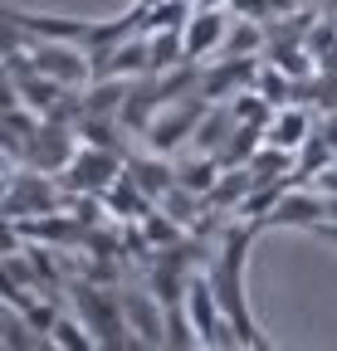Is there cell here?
Returning a JSON list of instances; mask_svg holds the SVG:
<instances>
[{"label": "cell", "mask_w": 337, "mask_h": 351, "mask_svg": "<svg viewBox=\"0 0 337 351\" xmlns=\"http://www.w3.org/2000/svg\"><path fill=\"white\" fill-rule=\"evenodd\" d=\"M255 88L274 103V108H283V103H293V93H299V78H288L279 64H259V78H255Z\"/></svg>", "instance_id": "27"}, {"label": "cell", "mask_w": 337, "mask_h": 351, "mask_svg": "<svg viewBox=\"0 0 337 351\" xmlns=\"http://www.w3.org/2000/svg\"><path fill=\"white\" fill-rule=\"evenodd\" d=\"M69 298H73V313L89 322V332L98 337L103 351H128L132 346V332H128V317H122V293L117 288H108L98 278H73Z\"/></svg>", "instance_id": "3"}, {"label": "cell", "mask_w": 337, "mask_h": 351, "mask_svg": "<svg viewBox=\"0 0 337 351\" xmlns=\"http://www.w3.org/2000/svg\"><path fill=\"white\" fill-rule=\"evenodd\" d=\"M255 78H259V54H225L220 64L200 69V93L210 103H230L235 93L255 88Z\"/></svg>", "instance_id": "8"}, {"label": "cell", "mask_w": 337, "mask_h": 351, "mask_svg": "<svg viewBox=\"0 0 337 351\" xmlns=\"http://www.w3.org/2000/svg\"><path fill=\"white\" fill-rule=\"evenodd\" d=\"M230 10H235V15H255V20H264V0H230Z\"/></svg>", "instance_id": "29"}, {"label": "cell", "mask_w": 337, "mask_h": 351, "mask_svg": "<svg viewBox=\"0 0 337 351\" xmlns=\"http://www.w3.org/2000/svg\"><path fill=\"white\" fill-rule=\"evenodd\" d=\"M327 166H337V147L323 137V132H313V137L299 147V171L293 176H299V186H303V181H318Z\"/></svg>", "instance_id": "21"}, {"label": "cell", "mask_w": 337, "mask_h": 351, "mask_svg": "<svg viewBox=\"0 0 337 351\" xmlns=\"http://www.w3.org/2000/svg\"><path fill=\"white\" fill-rule=\"evenodd\" d=\"M249 171H255V181H279V176H293V171H299V152H288V147H274V142L264 137V147L255 152Z\"/></svg>", "instance_id": "22"}, {"label": "cell", "mask_w": 337, "mask_h": 351, "mask_svg": "<svg viewBox=\"0 0 337 351\" xmlns=\"http://www.w3.org/2000/svg\"><path fill=\"white\" fill-rule=\"evenodd\" d=\"M249 191H255V171H249V166H225V176L216 181V191L205 195V210L210 215H230V210L240 215V205H244Z\"/></svg>", "instance_id": "15"}, {"label": "cell", "mask_w": 337, "mask_h": 351, "mask_svg": "<svg viewBox=\"0 0 337 351\" xmlns=\"http://www.w3.org/2000/svg\"><path fill=\"white\" fill-rule=\"evenodd\" d=\"M308 54L318 69H337V15H318L308 29Z\"/></svg>", "instance_id": "25"}, {"label": "cell", "mask_w": 337, "mask_h": 351, "mask_svg": "<svg viewBox=\"0 0 337 351\" xmlns=\"http://www.w3.org/2000/svg\"><path fill=\"white\" fill-rule=\"evenodd\" d=\"M225 176V161L216 156V152H191L186 161H176V186H186V191H196L200 200L216 191V181Z\"/></svg>", "instance_id": "16"}, {"label": "cell", "mask_w": 337, "mask_h": 351, "mask_svg": "<svg viewBox=\"0 0 337 351\" xmlns=\"http://www.w3.org/2000/svg\"><path fill=\"white\" fill-rule=\"evenodd\" d=\"M122 317H128L132 346H166V302L147 293H122Z\"/></svg>", "instance_id": "10"}, {"label": "cell", "mask_w": 337, "mask_h": 351, "mask_svg": "<svg viewBox=\"0 0 337 351\" xmlns=\"http://www.w3.org/2000/svg\"><path fill=\"white\" fill-rule=\"evenodd\" d=\"M318 132H323V137L337 147V108H332V112H323V127H318Z\"/></svg>", "instance_id": "30"}, {"label": "cell", "mask_w": 337, "mask_h": 351, "mask_svg": "<svg viewBox=\"0 0 337 351\" xmlns=\"http://www.w3.org/2000/svg\"><path fill=\"white\" fill-rule=\"evenodd\" d=\"M166 346H172V351H196V346H205V341H200L196 317L186 313V302L166 307Z\"/></svg>", "instance_id": "26"}, {"label": "cell", "mask_w": 337, "mask_h": 351, "mask_svg": "<svg viewBox=\"0 0 337 351\" xmlns=\"http://www.w3.org/2000/svg\"><path fill=\"white\" fill-rule=\"evenodd\" d=\"M152 205H156V200H152V195H147V191L132 181L128 171H122L117 181L103 191V210H108V219H117V225H128V219H142Z\"/></svg>", "instance_id": "12"}, {"label": "cell", "mask_w": 337, "mask_h": 351, "mask_svg": "<svg viewBox=\"0 0 337 351\" xmlns=\"http://www.w3.org/2000/svg\"><path fill=\"white\" fill-rule=\"evenodd\" d=\"M269 49V29L255 15H235L230 20V39H225V54H264Z\"/></svg>", "instance_id": "19"}, {"label": "cell", "mask_w": 337, "mask_h": 351, "mask_svg": "<svg viewBox=\"0 0 337 351\" xmlns=\"http://www.w3.org/2000/svg\"><path fill=\"white\" fill-rule=\"evenodd\" d=\"M313 234H318V239H327V244H337V219H323Z\"/></svg>", "instance_id": "31"}, {"label": "cell", "mask_w": 337, "mask_h": 351, "mask_svg": "<svg viewBox=\"0 0 337 351\" xmlns=\"http://www.w3.org/2000/svg\"><path fill=\"white\" fill-rule=\"evenodd\" d=\"M49 346L54 351H98V337L89 332L78 313H59V322L49 327Z\"/></svg>", "instance_id": "18"}, {"label": "cell", "mask_w": 337, "mask_h": 351, "mask_svg": "<svg viewBox=\"0 0 337 351\" xmlns=\"http://www.w3.org/2000/svg\"><path fill=\"white\" fill-rule=\"evenodd\" d=\"M230 20H235L230 5H196V15H191L186 29H181V39H186V59L210 64V54H220L225 39H230Z\"/></svg>", "instance_id": "7"}, {"label": "cell", "mask_w": 337, "mask_h": 351, "mask_svg": "<svg viewBox=\"0 0 337 351\" xmlns=\"http://www.w3.org/2000/svg\"><path fill=\"white\" fill-rule=\"evenodd\" d=\"M39 341L49 346L45 332H34L25 313H15V307H5V317H0V351H34Z\"/></svg>", "instance_id": "23"}, {"label": "cell", "mask_w": 337, "mask_h": 351, "mask_svg": "<svg viewBox=\"0 0 337 351\" xmlns=\"http://www.w3.org/2000/svg\"><path fill=\"white\" fill-rule=\"evenodd\" d=\"M128 176H132V181L152 195V200H166V191H172L176 186V166L172 161H166L161 152H142V156H128Z\"/></svg>", "instance_id": "13"}, {"label": "cell", "mask_w": 337, "mask_h": 351, "mask_svg": "<svg viewBox=\"0 0 337 351\" xmlns=\"http://www.w3.org/2000/svg\"><path fill=\"white\" fill-rule=\"evenodd\" d=\"M235 127H240V122H235V108H230V103H210V112H205L200 127H196V152H216V156H220Z\"/></svg>", "instance_id": "17"}, {"label": "cell", "mask_w": 337, "mask_h": 351, "mask_svg": "<svg viewBox=\"0 0 337 351\" xmlns=\"http://www.w3.org/2000/svg\"><path fill=\"white\" fill-rule=\"evenodd\" d=\"M5 25L25 29V34H39V39H64V44H78V49H108V44L117 39H128L147 25V10L132 5L128 15H117V20H83V15H39V10H5Z\"/></svg>", "instance_id": "2"}, {"label": "cell", "mask_w": 337, "mask_h": 351, "mask_svg": "<svg viewBox=\"0 0 337 351\" xmlns=\"http://www.w3.org/2000/svg\"><path fill=\"white\" fill-rule=\"evenodd\" d=\"M264 230H269V225H259V219L235 215V225H220L216 249H210V263H205V278L216 283L225 317H230L235 332H240V346H255V351H269V346H274V341L259 332V317H255V307H249V293H244L249 249H255V239H259Z\"/></svg>", "instance_id": "1"}, {"label": "cell", "mask_w": 337, "mask_h": 351, "mask_svg": "<svg viewBox=\"0 0 337 351\" xmlns=\"http://www.w3.org/2000/svg\"><path fill=\"white\" fill-rule=\"evenodd\" d=\"M147 69H152V49L142 29L108 44V49H93V78H142Z\"/></svg>", "instance_id": "9"}, {"label": "cell", "mask_w": 337, "mask_h": 351, "mask_svg": "<svg viewBox=\"0 0 337 351\" xmlns=\"http://www.w3.org/2000/svg\"><path fill=\"white\" fill-rule=\"evenodd\" d=\"M142 34H147V49H152V69H147V73H161V69L186 64V39H181V29H142Z\"/></svg>", "instance_id": "20"}, {"label": "cell", "mask_w": 337, "mask_h": 351, "mask_svg": "<svg viewBox=\"0 0 337 351\" xmlns=\"http://www.w3.org/2000/svg\"><path fill=\"white\" fill-rule=\"evenodd\" d=\"M230 108H235V122H255V127H269V117L279 112V108L259 93V88H244V93H235Z\"/></svg>", "instance_id": "28"}, {"label": "cell", "mask_w": 337, "mask_h": 351, "mask_svg": "<svg viewBox=\"0 0 337 351\" xmlns=\"http://www.w3.org/2000/svg\"><path fill=\"white\" fill-rule=\"evenodd\" d=\"M128 171V156H122L117 147H93V142H83L73 152V161L59 171V181L69 195H103L117 176Z\"/></svg>", "instance_id": "5"}, {"label": "cell", "mask_w": 337, "mask_h": 351, "mask_svg": "<svg viewBox=\"0 0 337 351\" xmlns=\"http://www.w3.org/2000/svg\"><path fill=\"white\" fill-rule=\"evenodd\" d=\"M308 137H313V117H308V103H283V108L269 117V142H274V147H288V152H299Z\"/></svg>", "instance_id": "14"}, {"label": "cell", "mask_w": 337, "mask_h": 351, "mask_svg": "<svg viewBox=\"0 0 337 351\" xmlns=\"http://www.w3.org/2000/svg\"><path fill=\"white\" fill-rule=\"evenodd\" d=\"M327 219V191H303V186H293L274 210H269V230H318Z\"/></svg>", "instance_id": "11"}, {"label": "cell", "mask_w": 337, "mask_h": 351, "mask_svg": "<svg viewBox=\"0 0 337 351\" xmlns=\"http://www.w3.org/2000/svg\"><path fill=\"white\" fill-rule=\"evenodd\" d=\"M5 219H30V215H49V210H69V191L59 176L39 171V166H15L5 171V195H0Z\"/></svg>", "instance_id": "4"}, {"label": "cell", "mask_w": 337, "mask_h": 351, "mask_svg": "<svg viewBox=\"0 0 337 351\" xmlns=\"http://www.w3.org/2000/svg\"><path fill=\"white\" fill-rule=\"evenodd\" d=\"M205 112H210V98H205V93H191V98H181V103H172V108H161L142 137H147V147H152V152L172 156L186 137H196V127H200V117H205Z\"/></svg>", "instance_id": "6"}, {"label": "cell", "mask_w": 337, "mask_h": 351, "mask_svg": "<svg viewBox=\"0 0 337 351\" xmlns=\"http://www.w3.org/2000/svg\"><path fill=\"white\" fill-rule=\"evenodd\" d=\"M196 5H230V0H196Z\"/></svg>", "instance_id": "32"}, {"label": "cell", "mask_w": 337, "mask_h": 351, "mask_svg": "<svg viewBox=\"0 0 337 351\" xmlns=\"http://www.w3.org/2000/svg\"><path fill=\"white\" fill-rule=\"evenodd\" d=\"M264 137H269V127H255V122H240V127L230 132V142H225L220 161H225V166H249V161H255V152L264 147Z\"/></svg>", "instance_id": "24"}]
</instances>
